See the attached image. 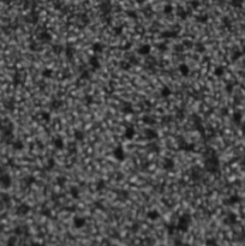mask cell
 <instances>
[{"mask_svg": "<svg viewBox=\"0 0 245 246\" xmlns=\"http://www.w3.org/2000/svg\"><path fill=\"white\" fill-rule=\"evenodd\" d=\"M73 136H75V139L78 142H82L84 139V132H82V131H76Z\"/></svg>", "mask_w": 245, "mask_h": 246, "instance_id": "d6986e66", "label": "cell"}, {"mask_svg": "<svg viewBox=\"0 0 245 246\" xmlns=\"http://www.w3.org/2000/svg\"><path fill=\"white\" fill-rule=\"evenodd\" d=\"M89 65H90V67L93 68L94 71L95 70H99L100 67H101V62H100V59H99V56L97 55H91L90 58H89Z\"/></svg>", "mask_w": 245, "mask_h": 246, "instance_id": "3957f363", "label": "cell"}, {"mask_svg": "<svg viewBox=\"0 0 245 246\" xmlns=\"http://www.w3.org/2000/svg\"><path fill=\"white\" fill-rule=\"evenodd\" d=\"M65 50L67 52V56H68V58H70V56H72V52H73V49H72L71 47H67Z\"/></svg>", "mask_w": 245, "mask_h": 246, "instance_id": "83f0119b", "label": "cell"}, {"mask_svg": "<svg viewBox=\"0 0 245 246\" xmlns=\"http://www.w3.org/2000/svg\"><path fill=\"white\" fill-rule=\"evenodd\" d=\"M242 199H240V197L238 196V194H232V196H230L227 199H226V202L225 203L227 204V205H236V204H238L240 202Z\"/></svg>", "mask_w": 245, "mask_h": 246, "instance_id": "5b68a950", "label": "cell"}, {"mask_svg": "<svg viewBox=\"0 0 245 246\" xmlns=\"http://www.w3.org/2000/svg\"><path fill=\"white\" fill-rule=\"evenodd\" d=\"M242 52H243V54H245V45L243 46V49H242Z\"/></svg>", "mask_w": 245, "mask_h": 246, "instance_id": "e575fe53", "label": "cell"}, {"mask_svg": "<svg viewBox=\"0 0 245 246\" xmlns=\"http://www.w3.org/2000/svg\"><path fill=\"white\" fill-rule=\"evenodd\" d=\"M135 133H136L135 127H132V126H128V127L125 129L124 136H125V138H128V139H132V138L135 137Z\"/></svg>", "mask_w": 245, "mask_h": 246, "instance_id": "52a82bcc", "label": "cell"}, {"mask_svg": "<svg viewBox=\"0 0 245 246\" xmlns=\"http://www.w3.org/2000/svg\"><path fill=\"white\" fill-rule=\"evenodd\" d=\"M165 12H172V7H171V6H166Z\"/></svg>", "mask_w": 245, "mask_h": 246, "instance_id": "1f68e13d", "label": "cell"}, {"mask_svg": "<svg viewBox=\"0 0 245 246\" xmlns=\"http://www.w3.org/2000/svg\"><path fill=\"white\" fill-rule=\"evenodd\" d=\"M125 151L123 149L121 145H117L114 148V150H113V157L117 160V161H124L125 160Z\"/></svg>", "mask_w": 245, "mask_h": 246, "instance_id": "7a4b0ae2", "label": "cell"}, {"mask_svg": "<svg viewBox=\"0 0 245 246\" xmlns=\"http://www.w3.org/2000/svg\"><path fill=\"white\" fill-rule=\"evenodd\" d=\"M233 89H234V84H232V83H230V84H227V85H226V91H227L228 94H231V93H233Z\"/></svg>", "mask_w": 245, "mask_h": 246, "instance_id": "d4e9b609", "label": "cell"}, {"mask_svg": "<svg viewBox=\"0 0 245 246\" xmlns=\"http://www.w3.org/2000/svg\"><path fill=\"white\" fill-rule=\"evenodd\" d=\"M232 121H233L234 124H237V125H240L243 123V113L239 112V111L234 112L233 114H232Z\"/></svg>", "mask_w": 245, "mask_h": 246, "instance_id": "8992f818", "label": "cell"}, {"mask_svg": "<svg viewBox=\"0 0 245 246\" xmlns=\"http://www.w3.org/2000/svg\"><path fill=\"white\" fill-rule=\"evenodd\" d=\"M123 112L124 113H126V114H129V113H131L132 112V106H131L130 103H125V105H123Z\"/></svg>", "mask_w": 245, "mask_h": 246, "instance_id": "44dd1931", "label": "cell"}, {"mask_svg": "<svg viewBox=\"0 0 245 246\" xmlns=\"http://www.w3.org/2000/svg\"><path fill=\"white\" fill-rule=\"evenodd\" d=\"M82 78H90V74L88 71H84L83 73H82Z\"/></svg>", "mask_w": 245, "mask_h": 246, "instance_id": "f546056e", "label": "cell"}, {"mask_svg": "<svg viewBox=\"0 0 245 246\" xmlns=\"http://www.w3.org/2000/svg\"><path fill=\"white\" fill-rule=\"evenodd\" d=\"M179 72L183 74L184 77H186V76H189V73H190V67L187 66L186 64H181L179 66Z\"/></svg>", "mask_w": 245, "mask_h": 246, "instance_id": "9a60e30c", "label": "cell"}, {"mask_svg": "<svg viewBox=\"0 0 245 246\" xmlns=\"http://www.w3.org/2000/svg\"><path fill=\"white\" fill-rule=\"evenodd\" d=\"M214 74L217 76V77H221V76L225 74V67L224 66H216L214 70Z\"/></svg>", "mask_w": 245, "mask_h": 246, "instance_id": "e0dca14e", "label": "cell"}, {"mask_svg": "<svg viewBox=\"0 0 245 246\" xmlns=\"http://www.w3.org/2000/svg\"><path fill=\"white\" fill-rule=\"evenodd\" d=\"M43 118L47 119V120H49V118H51V117H49V114H43Z\"/></svg>", "mask_w": 245, "mask_h": 246, "instance_id": "d6a6232c", "label": "cell"}, {"mask_svg": "<svg viewBox=\"0 0 245 246\" xmlns=\"http://www.w3.org/2000/svg\"><path fill=\"white\" fill-rule=\"evenodd\" d=\"M39 39L41 40V42H51V40H52V36H51V34L48 33V31H42L41 33V35L39 36Z\"/></svg>", "mask_w": 245, "mask_h": 246, "instance_id": "8fae6325", "label": "cell"}, {"mask_svg": "<svg viewBox=\"0 0 245 246\" xmlns=\"http://www.w3.org/2000/svg\"><path fill=\"white\" fill-rule=\"evenodd\" d=\"M71 194H72V196H73L75 198H78V197H79V191L77 190V188H72Z\"/></svg>", "mask_w": 245, "mask_h": 246, "instance_id": "4316f807", "label": "cell"}, {"mask_svg": "<svg viewBox=\"0 0 245 246\" xmlns=\"http://www.w3.org/2000/svg\"><path fill=\"white\" fill-rule=\"evenodd\" d=\"M174 166H175V163L173 160H166L162 163V167H163V169H166V171H171V169L174 168Z\"/></svg>", "mask_w": 245, "mask_h": 246, "instance_id": "4fadbf2b", "label": "cell"}, {"mask_svg": "<svg viewBox=\"0 0 245 246\" xmlns=\"http://www.w3.org/2000/svg\"><path fill=\"white\" fill-rule=\"evenodd\" d=\"M150 50H152V47H150L149 45H143L140 47V49H138V53H140L141 55H149Z\"/></svg>", "mask_w": 245, "mask_h": 246, "instance_id": "7c38bea8", "label": "cell"}, {"mask_svg": "<svg viewBox=\"0 0 245 246\" xmlns=\"http://www.w3.org/2000/svg\"><path fill=\"white\" fill-rule=\"evenodd\" d=\"M208 245H210V246H216L215 239H209V240H208Z\"/></svg>", "mask_w": 245, "mask_h": 246, "instance_id": "4dcf8cb0", "label": "cell"}, {"mask_svg": "<svg viewBox=\"0 0 245 246\" xmlns=\"http://www.w3.org/2000/svg\"><path fill=\"white\" fill-rule=\"evenodd\" d=\"M29 211V206L28 205H26V204H23V205H21L19 206V210H18V212L21 214V215H26V214Z\"/></svg>", "mask_w": 245, "mask_h": 246, "instance_id": "7402d4cb", "label": "cell"}, {"mask_svg": "<svg viewBox=\"0 0 245 246\" xmlns=\"http://www.w3.org/2000/svg\"><path fill=\"white\" fill-rule=\"evenodd\" d=\"M158 133L154 131V130H148L147 131V138L148 139H155V138H158Z\"/></svg>", "mask_w": 245, "mask_h": 246, "instance_id": "ffe728a7", "label": "cell"}, {"mask_svg": "<svg viewBox=\"0 0 245 246\" xmlns=\"http://www.w3.org/2000/svg\"><path fill=\"white\" fill-rule=\"evenodd\" d=\"M160 94H161V97H165V99H166V97H168V96H171L172 90H171V88H169V86L165 85V86H162V88H161Z\"/></svg>", "mask_w": 245, "mask_h": 246, "instance_id": "5bb4252c", "label": "cell"}, {"mask_svg": "<svg viewBox=\"0 0 245 246\" xmlns=\"http://www.w3.org/2000/svg\"><path fill=\"white\" fill-rule=\"evenodd\" d=\"M91 48H93V52L95 53V54L101 53L102 50H103V46H102L100 42H95V43L93 45V47H91Z\"/></svg>", "mask_w": 245, "mask_h": 246, "instance_id": "2e32d148", "label": "cell"}, {"mask_svg": "<svg viewBox=\"0 0 245 246\" xmlns=\"http://www.w3.org/2000/svg\"><path fill=\"white\" fill-rule=\"evenodd\" d=\"M165 35H167L166 37H174L177 34H175L174 31H163V33H162V36H165Z\"/></svg>", "mask_w": 245, "mask_h": 246, "instance_id": "cb8c5ba5", "label": "cell"}, {"mask_svg": "<svg viewBox=\"0 0 245 246\" xmlns=\"http://www.w3.org/2000/svg\"><path fill=\"white\" fill-rule=\"evenodd\" d=\"M243 55H244V54H243L242 50H236V52H233V54H232L231 59H232V61H237L238 59H240Z\"/></svg>", "mask_w": 245, "mask_h": 246, "instance_id": "ac0fdd59", "label": "cell"}, {"mask_svg": "<svg viewBox=\"0 0 245 246\" xmlns=\"http://www.w3.org/2000/svg\"><path fill=\"white\" fill-rule=\"evenodd\" d=\"M242 0H232V5L234 6V7H240L242 6Z\"/></svg>", "mask_w": 245, "mask_h": 246, "instance_id": "484cf974", "label": "cell"}, {"mask_svg": "<svg viewBox=\"0 0 245 246\" xmlns=\"http://www.w3.org/2000/svg\"><path fill=\"white\" fill-rule=\"evenodd\" d=\"M190 221H191L190 216L187 215V214H184V215L179 219L178 225H177V229L180 232H186L187 228H189V226H190Z\"/></svg>", "mask_w": 245, "mask_h": 246, "instance_id": "6da1fadb", "label": "cell"}, {"mask_svg": "<svg viewBox=\"0 0 245 246\" xmlns=\"http://www.w3.org/2000/svg\"><path fill=\"white\" fill-rule=\"evenodd\" d=\"M53 144H54L55 149H58V150H61L62 148L65 147V143H64V141H62V138H61V137H56V138H54Z\"/></svg>", "mask_w": 245, "mask_h": 246, "instance_id": "30bf717a", "label": "cell"}, {"mask_svg": "<svg viewBox=\"0 0 245 246\" xmlns=\"http://www.w3.org/2000/svg\"><path fill=\"white\" fill-rule=\"evenodd\" d=\"M9 246H15V243L12 241V240H10V243H9Z\"/></svg>", "mask_w": 245, "mask_h": 246, "instance_id": "836d02e7", "label": "cell"}, {"mask_svg": "<svg viewBox=\"0 0 245 246\" xmlns=\"http://www.w3.org/2000/svg\"><path fill=\"white\" fill-rule=\"evenodd\" d=\"M85 223H87V220L84 217H82V216H76L73 219V226L76 227L77 229L83 228V227L85 226Z\"/></svg>", "mask_w": 245, "mask_h": 246, "instance_id": "277c9868", "label": "cell"}, {"mask_svg": "<svg viewBox=\"0 0 245 246\" xmlns=\"http://www.w3.org/2000/svg\"><path fill=\"white\" fill-rule=\"evenodd\" d=\"M225 222L227 223V225H236L237 223V215L234 212H228L227 214V216H226V219H225Z\"/></svg>", "mask_w": 245, "mask_h": 246, "instance_id": "ba28073f", "label": "cell"}, {"mask_svg": "<svg viewBox=\"0 0 245 246\" xmlns=\"http://www.w3.org/2000/svg\"><path fill=\"white\" fill-rule=\"evenodd\" d=\"M52 73H53V71L51 70V68H45V70L42 71V74L45 76L46 78H49V77H52Z\"/></svg>", "mask_w": 245, "mask_h": 246, "instance_id": "603a6c76", "label": "cell"}, {"mask_svg": "<svg viewBox=\"0 0 245 246\" xmlns=\"http://www.w3.org/2000/svg\"><path fill=\"white\" fill-rule=\"evenodd\" d=\"M240 131H242V133L245 136V121H243L240 124Z\"/></svg>", "mask_w": 245, "mask_h": 246, "instance_id": "f1b7e54d", "label": "cell"}, {"mask_svg": "<svg viewBox=\"0 0 245 246\" xmlns=\"http://www.w3.org/2000/svg\"><path fill=\"white\" fill-rule=\"evenodd\" d=\"M147 217H148L149 220H152V221H156V220L160 219V212H159L158 210H155V209L149 210V211L147 212Z\"/></svg>", "mask_w": 245, "mask_h": 246, "instance_id": "9c48e42d", "label": "cell"}]
</instances>
